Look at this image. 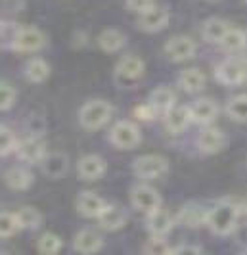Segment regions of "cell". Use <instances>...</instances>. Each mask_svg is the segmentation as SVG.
<instances>
[{"label":"cell","mask_w":247,"mask_h":255,"mask_svg":"<svg viewBox=\"0 0 247 255\" xmlns=\"http://www.w3.org/2000/svg\"><path fill=\"white\" fill-rule=\"evenodd\" d=\"M127 213L121 205L115 204H105V207L102 209V213L98 215V225L100 229L109 230V232H115V230H121L125 225H127Z\"/></svg>","instance_id":"9a60e30c"},{"label":"cell","mask_w":247,"mask_h":255,"mask_svg":"<svg viewBox=\"0 0 247 255\" xmlns=\"http://www.w3.org/2000/svg\"><path fill=\"white\" fill-rule=\"evenodd\" d=\"M226 115L236 123H247V94H238L226 104Z\"/></svg>","instance_id":"f1b7e54d"},{"label":"cell","mask_w":247,"mask_h":255,"mask_svg":"<svg viewBox=\"0 0 247 255\" xmlns=\"http://www.w3.org/2000/svg\"><path fill=\"white\" fill-rule=\"evenodd\" d=\"M17 219H19V225L21 229L27 230H37L42 225V215L39 213V209L25 205V207H19L17 211Z\"/></svg>","instance_id":"f546056e"},{"label":"cell","mask_w":247,"mask_h":255,"mask_svg":"<svg viewBox=\"0 0 247 255\" xmlns=\"http://www.w3.org/2000/svg\"><path fill=\"white\" fill-rule=\"evenodd\" d=\"M4 180L8 184V188L12 190H27L31 184H33V175L27 171L25 167H12L6 171Z\"/></svg>","instance_id":"4316f807"},{"label":"cell","mask_w":247,"mask_h":255,"mask_svg":"<svg viewBox=\"0 0 247 255\" xmlns=\"http://www.w3.org/2000/svg\"><path fill=\"white\" fill-rule=\"evenodd\" d=\"M226 146V136L221 128L217 127H205L199 136H197V148L203 155H213V153H219Z\"/></svg>","instance_id":"7c38bea8"},{"label":"cell","mask_w":247,"mask_h":255,"mask_svg":"<svg viewBox=\"0 0 247 255\" xmlns=\"http://www.w3.org/2000/svg\"><path fill=\"white\" fill-rule=\"evenodd\" d=\"M240 217H242L240 202L232 198H224L221 202H217L211 209H207L205 227L217 236H230L240 227Z\"/></svg>","instance_id":"6da1fadb"},{"label":"cell","mask_w":247,"mask_h":255,"mask_svg":"<svg viewBox=\"0 0 247 255\" xmlns=\"http://www.w3.org/2000/svg\"><path fill=\"white\" fill-rule=\"evenodd\" d=\"M25 130L29 132V136H42L44 132H46V121H44V117H40V115H29V119H27L25 123Z\"/></svg>","instance_id":"d590c367"},{"label":"cell","mask_w":247,"mask_h":255,"mask_svg":"<svg viewBox=\"0 0 247 255\" xmlns=\"http://www.w3.org/2000/svg\"><path fill=\"white\" fill-rule=\"evenodd\" d=\"M17 31H19V25L10 23V21H2V44L6 42V46L12 48V42L17 35Z\"/></svg>","instance_id":"74e56055"},{"label":"cell","mask_w":247,"mask_h":255,"mask_svg":"<svg viewBox=\"0 0 247 255\" xmlns=\"http://www.w3.org/2000/svg\"><path fill=\"white\" fill-rule=\"evenodd\" d=\"M42 173L48 179H62L67 169H69V157L64 152H46V155L42 157V161L39 163Z\"/></svg>","instance_id":"5bb4252c"},{"label":"cell","mask_w":247,"mask_h":255,"mask_svg":"<svg viewBox=\"0 0 247 255\" xmlns=\"http://www.w3.org/2000/svg\"><path fill=\"white\" fill-rule=\"evenodd\" d=\"M75 207L82 217L88 219H98V215L102 213V209L105 207V202L94 192H81L75 200Z\"/></svg>","instance_id":"ffe728a7"},{"label":"cell","mask_w":247,"mask_h":255,"mask_svg":"<svg viewBox=\"0 0 247 255\" xmlns=\"http://www.w3.org/2000/svg\"><path fill=\"white\" fill-rule=\"evenodd\" d=\"M230 25L221 19V17H209L207 21L201 27V35L207 40L209 44H221V40L224 38V35L228 33Z\"/></svg>","instance_id":"cb8c5ba5"},{"label":"cell","mask_w":247,"mask_h":255,"mask_svg":"<svg viewBox=\"0 0 247 255\" xmlns=\"http://www.w3.org/2000/svg\"><path fill=\"white\" fill-rule=\"evenodd\" d=\"M107 171L105 159L96 155V153H86L79 159L77 163V173L82 180H98L102 179Z\"/></svg>","instance_id":"8fae6325"},{"label":"cell","mask_w":247,"mask_h":255,"mask_svg":"<svg viewBox=\"0 0 247 255\" xmlns=\"http://www.w3.org/2000/svg\"><path fill=\"white\" fill-rule=\"evenodd\" d=\"M140 140H142L140 128L132 121H117L109 130V142L117 150H132L140 144Z\"/></svg>","instance_id":"8992f818"},{"label":"cell","mask_w":247,"mask_h":255,"mask_svg":"<svg viewBox=\"0 0 247 255\" xmlns=\"http://www.w3.org/2000/svg\"><path fill=\"white\" fill-rule=\"evenodd\" d=\"M144 73H146V65L142 60L134 54H129L121 58L115 65V83L119 85V89H134Z\"/></svg>","instance_id":"3957f363"},{"label":"cell","mask_w":247,"mask_h":255,"mask_svg":"<svg viewBox=\"0 0 247 255\" xmlns=\"http://www.w3.org/2000/svg\"><path fill=\"white\" fill-rule=\"evenodd\" d=\"M163 119H165V128L169 134H180L190 125L192 114H190L188 106H174L172 110H169L163 115Z\"/></svg>","instance_id":"2e32d148"},{"label":"cell","mask_w":247,"mask_h":255,"mask_svg":"<svg viewBox=\"0 0 247 255\" xmlns=\"http://www.w3.org/2000/svg\"><path fill=\"white\" fill-rule=\"evenodd\" d=\"M104 248V238L96 230L84 229L75 234L73 238V250L79 254H96Z\"/></svg>","instance_id":"44dd1931"},{"label":"cell","mask_w":247,"mask_h":255,"mask_svg":"<svg viewBox=\"0 0 247 255\" xmlns=\"http://www.w3.org/2000/svg\"><path fill=\"white\" fill-rule=\"evenodd\" d=\"M169 169V161L163 155L157 153H146L134 159L132 163V171L138 179L142 180H156L159 177H163Z\"/></svg>","instance_id":"5b68a950"},{"label":"cell","mask_w":247,"mask_h":255,"mask_svg":"<svg viewBox=\"0 0 247 255\" xmlns=\"http://www.w3.org/2000/svg\"><path fill=\"white\" fill-rule=\"evenodd\" d=\"M176 225H182L186 229H199L207 225V211L197 204H188L180 207L176 213Z\"/></svg>","instance_id":"e0dca14e"},{"label":"cell","mask_w":247,"mask_h":255,"mask_svg":"<svg viewBox=\"0 0 247 255\" xmlns=\"http://www.w3.org/2000/svg\"><path fill=\"white\" fill-rule=\"evenodd\" d=\"M205 2H209V4H217V2H221V0H205Z\"/></svg>","instance_id":"7bdbcfd3"},{"label":"cell","mask_w":247,"mask_h":255,"mask_svg":"<svg viewBox=\"0 0 247 255\" xmlns=\"http://www.w3.org/2000/svg\"><path fill=\"white\" fill-rule=\"evenodd\" d=\"M125 2H127V8L134 13H144L152 6H156V0H125Z\"/></svg>","instance_id":"f35d334b"},{"label":"cell","mask_w":247,"mask_h":255,"mask_svg":"<svg viewBox=\"0 0 247 255\" xmlns=\"http://www.w3.org/2000/svg\"><path fill=\"white\" fill-rule=\"evenodd\" d=\"M17 144H19V140L13 134V130H10L6 125H2L0 127V153H2V157L15 152L17 150Z\"/></svg>","instance_id":"d6a6232c"},{"label":"cell","mask_w":247,"mask_h":255,"mask_svg":"<svg viewBox=\"0 0 247 255\" xmlns=\"http://www.w3.org/2000/svg\"><path fill=\"white\" fill-rule=\"evenodd\" d=\"M19 229H21V225H19L17 213L2 211V215H0V236H2V240L4 238H12Z\"/></svg>","instance_id":"1f68e13d"},{"label":"cell","mask_w":247,"mask_h":255,"mask_svg":"<svg viewBox=\"0 0 247 255\" xmlns=\"http://www.w3.org/2000/svg\"><path fill=\"white\" fill-rule=\"evenodd\" d=\"M157 112H156V108L152 106L150 102H146V104H140V106H136L134 108V117L136 119H140V121H152L154 117H157Z\"/></svg>","instance_id":"8d00e7d4"},{"label":"cell","mask_w":247,"mask_h":255,"mask_svg":"<svg viewBox=\"0 0 247 255\" xmlns=\"http://www.w3.org/2000/svg\"><path fill=\"white\" fill-rule=\"evenodd\" d=\"M190 114H192V121L197 125H203L207 127L211 125L217 115H219V106L215 104V100L211 98H199L190 106Z\"/></svg>","instance_id":"ac0fdd59"},{"label":"cell","mask_w":247,"mask_h":255,"mask_svg":"<svg viewBox=\"0 0 247 255\" xmlns=\"http://www.w3.org/2000/svg\"><path fill=\"white\" fill-rule=\"evenodd\" d=\"M113 117V108L105 100H88L79 110V123L86 130H98L105 127Z\"/></svg>","instance_id":"7a4b0ae2"},{"label":"cell","mask_w":247,"mask_h":255,"mask_svg":"<svg viewBox=\"0 0 247 255\" xmlns=\"http://www.w3.org/2000/svg\"><path fill=\"white\" fill-rule=\"evenodd\" d=\"M221 46L224 52H230V54H240L247 48V35L246 31L242 29H236V27H230L228 33L224 35V38L221 40Z\"/></svg>","instance_id":"484cf974"},{"label":"cell","mask_w":247,"mask_h":255,"mask_svg":"<svg viewBox=\"0 0 247 255\" xmlns=\"http://www.w3.org/2000/svg\"><path fill=\"white\" fill-rule=\"evenodd\" d=\"M127 44V37L119 29H105L98 35V46L107 54H115Z\"/></svg>","instance_id":"d4e9b609"},{"label":"cell","mask_w":247,"mask_h":255,"mask_svg":"<svg viewBox=\"0 0 247 255\" xmlns=\"http://www.w3.org/2000/svg\"><path fill=\"white\" fill-rule=\"evenodd\" d=\"M163 52L170 62L180 64V62H188V60L194 58L195 52H197V44H195L194 38L186 37V35H176V37H170L165 42Z\"/></svg>","instance_id":"52a82bcc"},{"label":"cell","mask_w":247,"mask_h":255,"mask_svg":"<svg viewBox=\"0 0 247 255\" xmlns=\"http://www.w3.org/2000/svg\"><path fill=\"white\" fill-rule=\"evenodd\" d=\"M46 44V35L37 27H19L17 35L12 42V50L29 54V52H39Z\"/></svg>","instance_id":"ba28073f"},{"label":"cell","mask_w":247,"mask_h":255,"mask_svg":"<svg viewBox=\"0 0 247 255\" xmlns=\"http://www.w3.org/2000/svg\"><path fill=\"white\" fill-rule=\"evenodd\" d=\"M146 225H148V230L154 234V236H165L169 234L172 227L176 225V219L170 215L169 211L165 209H156L152 213L146 215Z\"/></svg>","instance_id":"d6986e66"},{"label":"cell","mask_w":247,"mask_h":255,"mask_svg":"<svg viewBox=\"0 0 247 255\" xmlns=\"http://www.w3.org/2000/svg\"><path fill=\"white\" fill-rule=\"evenodd\" d=\"M240 202V209H242V215H247V198L246 200H238Z\"/></svg>","instance_id":"b9f144b4"},{"label":"cell","mask_w":247,"mask_h":255,"mask_svg":"<svg viewBox=\"0 0 247 255\" xmlns=\"http://www.w3.org/2000/svg\"><path fill=\"white\" fill-rule=\"evenodd\" d=\"M169 10L156 4V6H152L144 13H138L136 25H138V29L146 31V33H157V31H163L165 27L169 25Z\"/></svg>","instance_id":"30bf717a"},{"label":"cell","mask_w":247,"mask_h":255,"mask_svg":"<svg viewBox=\"0 0 247 255\" xmlns=\"http://www.w3.org/2000/svg\"><path fill=\"white\" fill-rule=\"evenodd\" d=\"M215 77L224 87H238L247 81V60L232 56L215 67Z\"/></svg>","instance_id":"277c9868"},{"label":"cell","mask_w":247,"mask_h":255,"mask_svg":"<svg viewBox=\"0 0 247 255\" xmlns=\"http://www.w3.org/2000/svg\"><path fill=\"white\" fill-rule=\"evenodd\" d=\"M148 102L156 108L157 114L165 115L169 110H172L176 106V94L169 87H157L156 90H152Z\"/></svg>","instance_id":"7402d4cb"},{"label":"cell","mask_w":247,"mask_h":255,"mask_svg":"<svg viewBox=\"0 0 247 255\" xmlns=\"http://www.w3.org/2000/svg\"><path fill=\"white\" fill-rule=\"evenodd\" d=\"M62 246H64V242H62V238H60L58 234H54V232H44L39 238V242H37V250L44 255H54L62 250Z\"/></svg>","instance_id":"4dcf8cb0"},{"label":"cell","mask_w":247,"mask_h":255,"mask_svg":"<svg viewBox=\"0 0 247 255\" xmlns=\"http://www.w3.org/2000/svg\"><path fill=\"white\" fill-rule=\"evenodd\" d=\"M15 98H17V90L13 89V85L2 81L0 83V110L2 112H8L15 104Z\"/></svg>","instance_id":"836d02e7"},{"label":"cell","mask_w":247,"mask_h":255,"mask_svg":"<svg viewBox=\"0 0 247 255\" xmlns=\"http://www.w3.org/2000/svg\"><path fill=\"white\" fill-rule=\"evenodd\" d=\"M84 44H86V33H84V31H82V33H75V35H73V46H75V48H79V46H84Z\"/></svg>","instance_id":"60d3db41"},{"label":"cell","mask_w":247,"mask_h":255,"mask_svg":"<svg viewBox=\"0 0 247 255\" xmlns=\"http://www.w3.org/2000/svg\"><path fill=\"white\" fill-rule=\"evenodd\" d=\"M52 73L50 65L42 58H33L25 64V79L29 83H44Z\"/></svg>","instance_id":"83f0119b"},{"label":"cell","mask_w":247,"mask_h":255,"mask_svg":"<svg viewBox=\"0 0 247 255\" xmlns=\"http://www.w3.org/2000/svg\"><path fill=\"white\" fill-rule=\"evenodd\" d=\"M178 85H180V89L184 92L195 94V92L203 90V87H205V75L197 67H188L178 75Z\"/></svg>","instance_id":"603a6c76"},{"label":"cell","mask_w":247,"mask_h":255,"mask_svg":"<svg viewBox=\"0 0 247 255\" xmlns=\"http://www.w3.org/2000/svg\"><path fill=\"white\" fill-rule=\"evenodd\" d=\"M172 254L176 255H199L203 254V248L199 246H190V244H182L178 248H172Z\"/></svg>","instance_id":"ab89813d"},{"label":"cell","mask_w":247,"mask_h":255,"mask_svg":"<svg viewBox=\"0 0 247 255\" xmlns=\"http://www.w3.org/2000/svg\"><path fill=\"white\" fill-rule=\"evenodd\" d=\"M144 254L148 255H165V254H172V248L167 246V242L163 240V236H154L150 238L146 246H144Z\"/></svg>","instance_id":"e575fe53"},{"label":"cell","mask_w":247,"mask_h":255,"mask_svg":"<svg viewBox=\"0 0 247 255\" xmlns=\"http://www.w3.org/2000/svg\"><path fill=\"white\" fill-rule=\"evenodd\" d=\"M130 204L136 211H142L148 215L161 207V198L156 188H152L148 184H136L130 190Z\"/></svg>","instance_id":"9c48e42d"},{"label":"cell","mask_w":247,"mask_h":255,"mask_svg":"<svg viewBox=\"0 0 247 255\" xmlns=\"http://www.w3.org/2000/svg\"><path fill=\"white\" fill-rule=\"evenodd\" d=\"M246 2H247V0H246Z\"/></svg>","instance_id":"ee69618b"},{"label":"cell","mask_w":247,"mask_h":255,"mask_svg":"<svg viewBox=\"0 0 247 255\" xmlns=\"http://www.w3.org/2000/svg\"><path fill=\"white\" fill-rule=\"evenodd\" d=\"M15 153L23 163H40L42 157L46 155V148L39 136H27L23 140H19Z\"/></svg>","instance_id":"4fadbf2b"}]
</instances>
